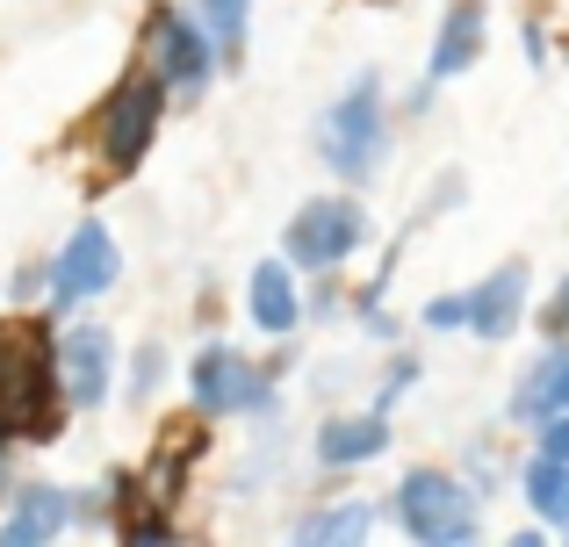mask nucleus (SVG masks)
Returning a JSON list of instances; mask_svg holds the SVG:
<instances>
[{"instance_id":"nucleus-1","label":"nucleus","mask_w":569,"mask_h":547,"mask_svg":"<svg viewBox=\"0 0 569 547\" xmlns=\"http://www.w3.org/2000/svg\"><path fill=\"white\" fill-rule=\"evenodd\" d=\"M58 346L43 324H0V439H43L58 425Z\"/></svg>"},{"instance_id":"nucleus-2","label":"nucleus","mask_w":569,"mask_h":547,"mask_svg":"<svg viewBox=\"0 0 569 547\" xmlns=\"http://www.w3.org/2000/svg\"><path fill=\"white\" fill-rule=\"evenodd\" d=\"M389 152V115H382V80L361 72L332 109L318 115V159L339 173V181H376Z\"/></svg>"},{"instance_id":"nucleus-3","label":"nucleus","mask_w":569,"mask_h":547,"mask_svg":"<svg viewBox=\"0 0 569 547\" xmlns=\"http://www.w3.org/2000/svg\"><path fill=\"white\" fill-rule=\"evenodd\" d=\"M397 519H403L411 540H432V547L476 540V505L447 468H411V476L397 483Z\"/></svg>"},{"instance_id":"nucleus-4","label":"nucleus","mask_w":569,"mask_h":547,"mask_svg":"<svg viewBox=\"0 0 569 547\" xmlns=\"http://www.w3.org/2000/svg\"><path fill=\"white\" fill-rule=\"evenodd\" d=\"M368 239V210L353 195H325V202H303L289 224V267H318L332 274L339 260H353Z\"/></svg>"},{"instance_id":"nucleus-5","label":"nucleus","mask_w":569,"mask_h":547,"mask_svg":"<svg viewBox=\"0 0 569 547\" xmlns=\"http://www.w3.org/2000/svg\"><path fill=\"white\" fill-rule=\"evenodd\" d=\"M159 101H167V80L159 72H138V80H123L109 101H101V159H109L116 173H130L144 152H152V130H159Z\"/></svg>"},{"instance_id":"nucleus-6","label":"nucleus","mask_w":569,"mask_h":547,"mask_svg":"<svg viewBox=\"0 0 569 547\" xmlns=\"http://www.w3.org/2000/svg\"><path fill=\"white\" fill-rule=\"evenodd\" d=\"M144 51H152V72L173 87V94H202L209 72H217V43H209V29L194 22L181 8H152V22H144Z\"/></svg>"},{"instance_id":"nucleus-7","label":"nucleus","mask_w":569,"mask_h":547,"mask_svg":"<svg viewBox=\"0 0 569 547\" xmlns=\"http://www.w3.org/2000/svg\"><path fill=\"white\" fill-rule=\"evenodd\" d=\"M116 274H123V253H116L109 224L87 216V224L66 239V253L51 260V295H58V303H87V295L116 288Z\"/></svg>"},{"instance_id":"nucleus-8","label":"nucleus","mask_w":569,"mask_h":547,"mask_svg":"<svg viewBox=\"0 0 569 547\" xmlns=\"http://www.w3.org/2000/svg\"><path fill=\"white\" fill-rule=\"evenodd\" d=\"M188 389H194V404L217 411V418H231V411H260V404H267V375L246 361V353H231V346H202V353H194Z\"/></svg>"},{"instance_id":"nucleus-9","label":"nucleus","mask_w":569,"mask_h":547,"mask_svg":"<svg viewBox=\"0 0 569 547\" xmlns=\"http://www.w3.org/2000/svg\"><path fill=\"white\" fill-rule=\"evenodd\" d=\"M116 382V338L101 332V324H72L66 338H58V389H66L72 411H94L101 396H109Z\"/></svg>"},{"instance_id":"nucleus-10","label":"nucleus","mask_w":569,"mask_h":547,"mask_svg":"<svg viewBox=\"0 0 569 547\" xmlns=\"http://www.w3.org/2000/svg\"><path fill=\"white\" fill-rule=\"evenodd\" d=\"M72 490H51V483H29V490H14L8 519H0V540L8 547H37V540H58L72 526Z\"/></svg>"},{"instance_id":"nucleus-11","label":"nucleus","mask_w":569,"mask_h":547,"mask_svg":"<svg viewBox=\"0 0 569 547\" xmlns=\"http://www.w3.org/2000/svg\"><path fill=\"white\" fill-rule=\"evenodd\" d=\"M519 310H527V260H505L483 288H469V332L505 338V332H519Z\"/></svg>"},{"instance_id":"nucleus-12","label":"nucleus","mask_w":569,"mask_h":547,"mask_svg":"<svg viewBox=\"0 0 569 547\" xmlns=\"http://www.w3.org/2000/svg\"><path fill=\"white\" fill-rule=\"evenodd\" d=\"M246 303H252V324H260L267 338H289L296 324H303V295H296V274L281 267V260L252 267V281H246Z\"/></svg>"},{"instance_id":"nucleus-13","label":"nucleus","mask_w":569,"mask_h":547,"mask_svg":"<svg viewBox=\"0 0 569 547\" xmlns=\"http://www.w3.org/2000/svg\"><path fill=\"white\" fill-rule=\"evenodd\" d=\"M476 51H483V0H455L447 22H440V37H432L426 80H455V72H469Z\"/></svg>"},{"instance_id":"nucleus-14","label":"nucleus","mask_w":569,"mask_h":547,"mask_svg":"<svg viewBox=\"0 0 569 547\" xmlns=\"http://www.w3.org/2000/svg\"><path fill=\"white\" fill-rule=\"evenodd\" d=\"M382 447H389L382 411H368V418H325V433H318V462L325 468H361V462H376Z\"/></svg>"},{"instance_id":"nucleus-15","label":"nucleus","mask_w":569,"mask_h":547,"mask_svg":"<svg viewBox=\"0 0 569 547\" xmlns=\"http://www.w3.org/2000/svg\"><path fill=\"white\" fill-rule=\"evenodd\" d=\"M569 411V346L556 338V353H548L541 367H527V382L512 389V418H556Z\"/></svg>"},{"instance_id":"nucleus-16","label":"nucleus","mask_w":569,"mask_h":547,"mask_svg":"<svg viewBox=\"0 0 569 547\" xmlns=\"http://www.w3.org/2000/svg\"><path fill=\"white\" fill-rule=\"evenodd\" d=\"M527 497H533V511H541L548 526L569 534V462L562 454H541V462L527 468Z\"/></svg>"},{"instance_id":"nucleus-17","label":"nucleus","mask_w":569,"mask_h":547,"mask_svg":"<svg viewBox=\"0 0 569 547\" xmlns=\"http://www.w3.org/2000/svg\"><path fill=\"white\" fill-rule=\"evenodd\" d=\"M202 29L223 58H246V29H252V0H202Z\"/></svg>"},{"instance_id":"nucleus-18","label":"nucleus","mask_w":569,"mask_h":547,"mask_svg":"<svg viewBox=\"0 0 569 547\" xmlns=\"http://www.w3.org/2000/svg\"><path fill=\"white\" fill-rule=\"evenodd\" d=\"M296 534H303V540H368V534H376V511H368V505H332V511H310Z\"/></svg>"},{"instance_id":"nucleus-19","label":"nucleus","mask_w":569,"mask_h":547,"mask_svg":"<svg viewBox=\"0 0 569 547\" xmlns=\"http://www.w3.org/2000/svg\"><path fill=\"white\" fill-rule=\"evenodd\" d=\"M159 375H167V346H138V361H130V396H152Z\"/></svg>"},{"instance_id":"nucleus-20","label":"nucleus","mask_w":569,"mask_h":547,"mask_svg":"<svg viewBox=\"0 0 569 547\" xmlns=\"http://www.w3.org/2000/svg\"><path fill=\"white\" fill-rule=\"evenodd\" d=\"M426 324H432V332H469V295H432Z\"/></svg>"},{"instance_id":"nucleus-21","label":"nucleus","mask_w":569,"mask_h":547,"mask_svg":"<svg viewBox=\"0 0 569 547\" xmlns=\"http://www.w3.org/2000/svg\"><path fill=\"white\" fill-rule=\"evenodd\" d=\"M411 382H418V361H411V353H397V361H389V375H382V411L397 404V396L411 389Z\"/></svg>"},{"instance_id":"nucleus-22","label":"nucleus","mask_w":569,"mask_h":547,"mask_svg":"<svg viewBox=\"0 0 569 547\" xmlns=\"http://www.w3.org/2000/svg\"><path fill=\"white\" fill-rule=\"evenodd\" d=\"M541 454H562V462H569V411L541 418Z\"/></svg>"},{"instance_id":"nucleus-23","label":"nucleus","mask_w":569,"mask_h":547,"mask_svg":"<svg viewBox=\"0 0 569 547\" xmlns=\"http://www.w3.org/2000/svg\"><path fill=\"white\" fill-rule=\"evenodd\" d=\"M541 324H548L556 338H569V274H562V288L548 295V317H541Z\"/></svg>"},{"instance_id":"nucleus-24","label":"nucleus","mask_w":569,"mask_h":547,"mask_svg":"<svg viewBox=\"0 0 569 547\" xmlns=\"http://www.w3.org/2000/svg\"><path fill=\"white\" fill-rule=\"evenodd\" d=\"M8 447H14V439H0V497H14L8 490Z\"/></svg>"}]
</instances>
